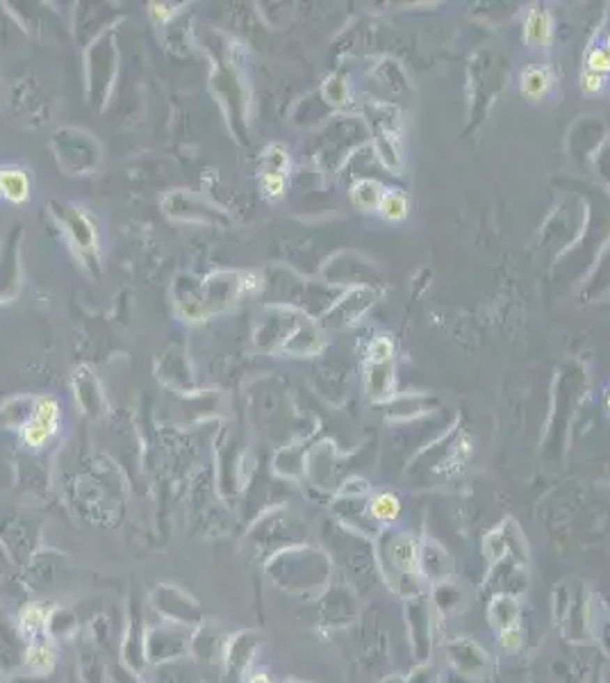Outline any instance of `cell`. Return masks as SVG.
Masks as SVG:
<instances>
[{
	"label": "cell",
	"mask_w": 610,
	"mask_h": 683,
	"mask_svg": "<svg viewBox=\"0 0 610 683\" xmlns=\"http://www.w3.org/2000/svg\"><path fill=\"white\" fill-rule=\"evenodd\" d=\"M30 196V178L19 167H0V198L7 203H25Z\"/></svg>",
	"instance_id": "1"
},
{
	"label": "cell",
	"mask_w": 610,
	"mask_h": 683,
	"mask_svg": "<svg viewBox=\"0 0 610 683\" xmlns=\"http://www.w3.org/2000/svg\"><path fill=\"white\" fill-rule=\"evenodd\" d=\"M524 34H526L528 46L533 48H547L551 44V16L542 7H535L526 16V25H524Z\"/></svg>",
	"instance_id": "2"
},
{
	"label": "cell",
	"mask_w": 610,
	"mask_h": 683,
	"mask_svg": "<svg viewBox=\"0 0 610 683\" xmlns=\"http://www.w3.org/2000/svg\"><path fill=\"white\" fill-rule=\"evenodd\" d=\"M390 556L394 560V565L401 567L406 574H410V576L419 574V547L415 540L408 538V535H401V538L392 542Z\"/></svg>",
	"instance_id": "3"
},
{
	"label": "cell",
	"mask_w": 610,
	"mask_h": 683,
	"mask_svg": "<svg viewBox=\"0 0 610 683\" xmlns=\"http://www.w3.org/2000/svg\"><path fill=\"white\" fill-rule=\"evenodd\" d=\"M551 84H554V73L549 66H531L521 75V91L533 100H540L542 96H547Z\"/></svg>",
	"instance_id": "4"
},
{
	"label": "cell",
	"mask_w": 610,
	"mask_h": 683,
	"mask_svg": "<svg viewBox=\"0 0 610 683\" xmlns=\"http://www.w3.org/2000/svg\"><path fill=\"white\" fill-rule=\"evenodd\" d=\"M59 419H62V410H59V403L53 396H41L34 403V410L30 414V421H34L37 426L46 428L48 433H57L59 430Z\"/></svg>",
	"instance_id": "5"
},
{
	"label": "cell",
	"mask_w": 610,
	"mask_h": 683,
	"mask_svg": "<svg viewBox=\"0 0 610 683\" xmlns=\"http://www.w3.org/2000/svg\"><path fill=\"white\" fill-rule=\"evenodd\" d=\"M369 513H372L374 520L381 524H394L399 522V517L403 513L401 499L392 492H383V495H376L372 499V506H369Z\"/></svg>",
	"instance_id": "6"
},
{
	"label": "cell",
	"mask_w": 610,
	"mask_h": 683,
	"mask_svg": "<svg viewBox=\"0 0 610 683\" xmlns=\"http://www.w3.org/2000/svg\"><path fill=\"white\" fill-rule=\"evenodd\" d=\"M383 187L374 183V180H363V183H358L353 189H351V198H353V205L360 207V210H365V212H372V210H378V205H381L383 201Z\"/></svg>",
	"instance_id": "7"
},
{
	"label": "cell",
	"mask_w": 610,
	"mask_h": 683,
	"mask_svg": "<svg viewBox=\"0 0 610 683\" xmlns=\"http://www.w3.org/2000/svg\"><path fill=\"white\" fill-rule=\"evenodd\" d=\"M378 212H381V217L388 221H394V223L403 221L408 217V196L399 192V189H390V192L383 194Z\"/></svg>",
	"instance_id": "8"
},
{
	"label": "cell",
	"mask_w": 610,
	"mask_h": 683,
	"mask_svg": "<svg viewBox=\"0 0 610 683\" xmlns=\"http://www.w3.org/2000/svg\"><path fill=\"white\" fill-rule=\"evenodd\" d=\"M48 622V610L41 603H25L19 613V626L25 636H37Z\"/></svg>",
	"instance_id": "9"
},
{
	"label": "cell",
	"mask_w": 610,
	"mask_h": 683,
	"mask_svg": "<svg viewBox=\"0 0 610 683\" xmlns=\"http://www.w3.org/2000/svg\"><path fill=\"white\" fill-rule=\"evenodd\" d=\"M25 663L37 672H48L55 665V652L48 645H34L25 654Z\"/></svg>",
	"instance_id": "10"
},
{
	"label": "cell",
	"mask_w": 610,
	"mask_h": 683,
	"mask_svg": "<svg viewBox=\"0 0 610 683\" xmlns=\"http://www.w3.org/2000/svg\"><path fill=\"white\" fill-rule=\"evenodd\" d=\"M521 643H524V636H521V629L517 624L505 626L499 633V647H501V652H505V654H517L521 650Z\"/></svg>",
	"instance_id": "11"
},
{
	"label": "cell",
	"mask_w": 610,
	"mask_h": 683,
	"mask_svg": "<svg viewBox=\"0 0 610 683\" xmlns=\"http://www.w3.org/2000/svg\"><path fill=\"white\" fill-rule=\"evenodd\" d=\"M262 192L269 198H280L285 194V174H278V171H266L260 180Z\"/></svg>",
	"instance_id": "12"
},
{
	"label": "cell",
	"mask_w": 610,
	"mask_h": 683,
	"mask_svg": "<svg viewBox=\"0 0 610 683\" xmlns=\"http://www.w3.org/2000/svg\"><path fill=\"white\" fill-rule=\"evenodd\" d=\"M588 71H595L599 75L610 73V55L606 48H595L588 55Z\"/></svg>",
	"instance_id": "13"
},
{
	"label": "cell",
	"mask_w": 610,
	"mask_h": 683,
	"mask_svg": "<svg viewBox=\"0 0 610 683\" xmlns=\"http://www.w3.org/2000/svg\"><path fill=\"white\" fill-rule=\"evenodd\" d=\"M392 351H394V347L388 337H378V340L372 342V347H369V356L378 362H385L392 358Z\"/></svg>",
	"instance_id": "14"
},
{
	"label": "cell",
	"mask_w": 610,
	"mask_h": 683,
	"mask_svg": "<svg viewBox=\"0 0 610 683\" xmlns=\"http://www.w3.org/2000/svg\"><path fill=\"white\" fill-rule=\"evenodd\" d=\"M604 75H599L595 71H583L581 73V89L586 91V93H599L601 89H604Z\"/></svg>",
	"instance_id": "15"
},
{
	"label": "cell",
	"mask_w": 610,
	"mask_h": 683,
	"mask_svg": "<svg viewBox=\"0 0 610 683\" xmlns=\"http://www.w3.org/2000/svg\"><path fill=\"white\" fill-rule=\"evenodd\" d=\"M251 683H273V681L269 679V674L260 672V674H255V677L251 679Z\"/></svg>",
	"instance_id": "16"
},
{
	"label": "cell",
	"mask_w": 610,
	"mask_h": 683,
	"mask_svg": "<svg viewBox=\"0 0 610 683\" xmlns=\"http://www.w3.org/2000/svg\"><path fill=\"white\" fill-rule=\"evenodd\" d=\"M606 410L610 412V392L606 394Z\"/></svg>",
	"instance_id": "17"
},
{
	"label": "cell",
	"mask_w": 610,
	"mask_h": 683,
	"mask_svg": "<svg viewBox=\"0 0 610 683\" xmlns=\"http://www.w3.org/2000/svg\"><path fill=\"white\" fill-rule=\"evenodd\" d=\"M606 50H608V55H610V37H608V41H606Z\"/></svg>",
	"instance_id": "18"
}]
</instances>
